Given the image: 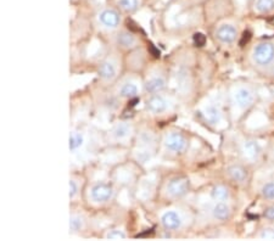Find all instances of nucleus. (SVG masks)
I'll return each mask as SVG.
<instances>
[{"label": "nucleus", "instance_id": "obj_13", "mask_svg": "<svg viewBox=\"0 0 274 241\" xmlns=\"http://www.w3.org/2000/svg\"><path fill=\"white\" fill-rule=\"evenodd\" d=\"M252 60L259 66H268L274 60V45L270 42L257 44L252 50Z\"/></svg>", "mask_w": 274, "mask_h": 241}, {"label": "nucleus", "instance_id": "obj_14", "mask_svg": "<svg viewBox=\"0 0 274 241\" xmlns=\"http://www.w3.org/2000/svg\"><path fill=\"white\" fill-rule=\"evenodd\" d=\"M69 152L72 155H77L84 149L85 144H87V132L83 128L77 127L72 128L69 132Z\"/></svg>", "mask_w": 274, "mask_h": 241}, {"label": "nucleus", "instance_id": "obj_10", "mask_svg": "<svg viewBox=\"0 0 274 241\" xmlns=\"http://www.w3.org/2000/svg\"><path fill=\"white\" fill-rule=\"evenodd\" d=\"M144 92L143 79L136 77L134 74L117 80L116 84V95L123 100H132L140 95Z\"/></svg>", "mask_w": 274, "mask_h": 241}, {"label": "nucleus", "instance_id": "obj_6", "mask_svg": "<svg viewBox=\"0 0 274 241\" xmlns=\"http://www.w3.org/2000/svg\"><path fill=\"white\" fill-rule=\"evenodd\" d=\"M176 103H174L173 98L163 93L152 94V95L147 96L145 100V110L149 115L155 117L165 116V115L170 114L174 110Z\"/></svg>", "mask_w": 274, "mask_h": 241}, {"label": "nucleus", "instance_id": "obj_20", "mask_svg": "<svg viewBox=\"0 0 274 241\" xmlns=\"http://www.w3.org/2000/svg\"><path fill=\"white\" fill-rule=\"evenodd\" d=\"M227 173L229 178L236 184H244L249 178L248 170L240 165H232L227 168Z\"/></svg>", "mask_w": 274, "mask_h": 241}, {"label": "nucleus", "instance_id": "obj_11", "mask_svg": "<svg viewBox=\"0 0 274 241\" xmlns=\"http://www.w3.org/2000/svg\"><path fill=\"white\" fill-rule=\"evenodd\" d=\"M143 87L144 93L147 95H152V94H158L166 92L168 87V78L166 73L161 69H155L147 77L143 79Z\"/></svg>", "mask_w": 274, "mask_h": 241}, {"label": "nucleus", "instance_id": "obj_22", "mask_svg": "<svg viewBox=\"0 0 274 241\" xmlns=\"http://www.w3.org/2000/svg\"><path fill=\"white\" fill-rule=\"evenodd\" d=\"M243 154L246 159L257 160L261 155V146L256 140H246L243 144Z\"/></svg>", "mask_w": 274, "mask_h": 241}, {"label": "nucleus", "instance_id": "obj_4", "mask_svg": "<svg viewBox=\"0 0 274 241\" xmlns=\"http://www.w3.org/2000/svg\"><path fill=\"white\" fill-rule=\"evenodd\" d=\"M160 224L168 233L182 232L188 226V213L178 207H171L160 214Z\"/></svg>", "mask_w": 274, "mask_h": 241}, {"label": "nucleus", "instance_id": "obj_16", "mask_svg": "<svg viewBox=\"0 0 274 241\" xmlns=\"http://www.w3.org/2000/svg\"><path fill=\"white\" fill-rule=\"evenodd\" d=\"M216 38L222 44H232L236 40V36H238V31L233 25L229 23H223L216 29L214 33Z\"/></svg>", "mask_w": 274, "mask_h": 241}, {"label": "nucleus", "instance_id": "obj_23", "mask_svg": "<svg viewBox=\"0 0 274 241\" xmlns=\"http://www.w3.org/2000/svg\"><path fill=\"white\" fill-rule=\"evenodd\" d=\"M117 7L125 13H134L141 6V0H116Z\"/></svg>", "mask_w": 274, "mask_h": 241}, {"label": "nucleus", "instance_id": "obj_18", "mask_svg": "<svg viewBox=\"0 0 274 241\" xmlns=\"http://www.w3.org/2000/svg\"><path fill=\"white\" fill-rule=\"evenodd\" d=\"M203 115L204 119H205L206 122H208L209 124H218L223 120V114L221 109L217 105H214V104H208V105L204 107Z\"/></svg>", "mask_w": 274, "mask_h": 241}, {"label": "nucleus", "instance_id": "obj_5", "mask_svg": "<svg viewBox=\"0 0 274 241\" xmlns=\"http://www.w3.org/2000/svg\"><path fill=\"white\" fill-rule=\"evenodd\" d=\"M161 143H162L165 151L172 156H182L189 147L188 135L178 129L167 130L163 134Z\"/></svg>", "mask_w": 274, "mask_h": 241}, {"label": "nucleus", "instance_id": "obj_3", "mask_svg": "<svg viewBox=\"0 0 274 241\" xmlns=\"http://www.w3.org/2000/svg\"><path fill=\"white\" fill-rule=\"evenodd\" d=\"M190 190V181L188 177L177 174L165 181L162 186V195L166 200L178 201L188 195Z\"/></svg>", "mask_w": 274, "mask_h": 241}, {"label": "nucleus", "instance_id": "obj_19", "mask_svg": "<svg viewBox=\"0 0 274 241\" xmlns=\"http://www.w3.org/2000/svg\"><path fill=\"white\" fill-rule=\"evenodd\" d=\"M83 190H84V184H83V179L77 174H72L69 176V200L72 202H76L82 195Z\"/></svg>", "mask_w": 274, "mask_h": 241}, {"label": "nucleus", "instance_id": "obj_8", "mask_svg": "<svg viewBox=\"0 0 274 241\" xmlns=\"http://www.w3.org/2000/svg\"><path fill=\"white\" fill-rule=\"evenodd\" d=\"M121 61L116 55H107L99 63L98 77L103 84H114L121 77Z\"/></svg>", "mask_w": 274, "mask_h": 241}, {"label": "nucleus", "instance_id": "obj_1", "mask_svg": "<svg viewBox=\"0 0 274 241\" xmlns=\"http://www.w3.org/2000/svg\"><path fill=\"white\" fill-rule=\"evenodd\" d=\"M158 147V138L151 129L144 128L136 134L134 143V157L137 162L147 163L156 155Z\"/></svg>", "mask_w": 274, "mask_h": 241}, {"label": "nucleus", "instance_id": "obj_2", "mask_svg": "<svg viewBox=\"0 0 274 241\" xmlns=\"http://www.w3.org/2000/svg\"><path fill=\"white\" fill-rule=\"evenodd\" d=\"M116 197V187L110 181H94L87 190V199L91 206L103 207L112 202Z\"/></svg>", "mask_w": 274, "mask_h": 241}, {"label": "nucleus", "instance_id": "obj_25", "mask_svg": "<svg viewBox=\"0 0 274 241\" xmlns=\"http://www.w3.org/2000/svg\"><path fill=\"white\" fill-rule=\"evenodd\" d=\"M104 238L106 240H125L128 238V234L123 228L114 227L106 230V233L104 234Z\"/></svg>", "mask_w": 274, "mask_h": 241}, {"label": "nucleus", "instance_id": "obj_21", "mask_svg": "<svg viewBox=\"0 0 274 241\" xmlns=\"http://www.w3.org/2000/svg\"><path fill=\"white\" fill-rule=\"evenodd\" d=\"M211 213L212 217H213L216 221L224 222L230 218L232 211H230V207L225 202H216L213 205V207L211 208Z\"/></svg>", "mask_w": 274, "mask_h": 241}, {"label": "nucleus", "instance_id": "obj_9", "mask_svg": "<svg viewBox=\"0 0 274 241\" xmlns=\"http://www.w3.org/2000/svg\"><path fill=\"white\" fill-rule=\"evenodd\" d=\"M136 127L131 120H121L115 122L110 128L109 140L118 145H127L133 139H136Z\"/></svg>", "mask_w": 274, "mask_h": 241}, {"label": "nucleus", "instance_id": "obj_17", "mask_svg": "<svg viewBox=\"0 0 274 241\" xmlns=\"http://www.w3.org/2000/svg\"><path fill=\"white\" fill-rule=\"evenodd\" d=\"M87 227V217L83 213L72 211L69 214V234L77 235L84 232Z\"/></svg>", "mask_w": 274, "mask_h": 241}, {"label": "nucleus", "instance_id": "obj_12", "mask_svg": "<svg viewBox=\"0 0 274 241\" xmlns=\"http://www.w3.org/2000/svg\"><path fill=\"white\" fill-rule=\"evenodd\" d=\"M114 37V44L118 50H122V52H134V50L139 49L140 47V40L134 33H132L130 31H126V29H118L117 32H115Z\"/></svg>", "mask_w": 274, "mask_h": 241}, {"label": "nucleus", "instance_id": "obj_15", "mask_svg": "<svg viewBox=\"0 0 274 241\" xmlns=\"http://www.w3.org/2000/svg\"><path fill=\"white\" fill-rule=\"evenodd\" d=\"M233 98H234L235 105L241 110L249 109L250 106H252L255 101L254 92L248 87L236 88L234 94H233Z\"/></svg>", "mask_w": 274, "mask_h": 241}, {"label": "nucleus", "instance_id": "obj_27", "mask_svg": "<svg viewBox=\"0 0 274 241\" xmlns=\"http://www.w3.org/2000/svg\"><path fill=\"white\" fill-rule=\"evenodd\" d=\"M262 196L266 200H274V181H270V183H266L261 189Z\"/></svg>", "mask_w": 274, "mask_h": 241}, {"label": "nucleus", "instance_id": "obj_28", "mask_svg": "<svg viewBox=\"0 0 274 241\" xmlns=\"http://www.w3.org/2000/svg\"><path fill=\"white\" fill-rule=\"evenodd\" d=\"M260 238L263 240H274V229L272 228H265L262 230Z\"/></svg>", "mask_w": 274, "mask_h": 241}, {"label": "nucleus", "instance_id": "obj_26", "mask_svg": "<svg viewBox=\"0 0 274 241\" xmlns=\"http://www.w3.org/2000/svg\"><path fill=\"white\" fill-rule=\"evenodd\" d=\"M255 9L260 13H268L274 10V0H256Z\"/></svg>", "mask_w": 274, "mask_h": 241}, {"label": "nucleus", "instance_id": "obj_29", "mask_svg": "<svg viewBox=\"0 0 274 241\" xmlns=\"http://www.w3.org/2000/svg\"><path fill=\"white\" fill-rule=\"evenodd\" d=\"M265 217L267 219H274V206H271V207L266 208Z\"/></svg>", "mask_w": 274, "mask_h": 241}, {"label": "nucleus", "instance_id": "obj_7", "mask_svg": "<svg viewBox=\"0 0 274 241\" xmlns=\"http://www.w3.org/2000/svg\"><path fill=\"white\" fill-rule=\"evenodd\" d=\"M98 26L105 32H117L122 26V11L118 7L104 6L96 12Z\"/></svg>", "mask_w": 274, "mask_h": 241}, {"label": "nucleus", "instance_id": "obj_24", "mask_svg": "<svg viewBox=\"0 0 274 241\" xmlns=\"http://www.w3.org/2000/svg\"><path fill=\"white\" fill-rule=\"evenodd\" d=\"M212 200L216 202H225L229 199V190L224 185H216L211 190Z\"/></svg>", "mask_w": 274, "mask_h": 241}]
</instances>
